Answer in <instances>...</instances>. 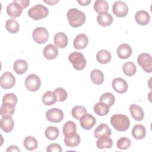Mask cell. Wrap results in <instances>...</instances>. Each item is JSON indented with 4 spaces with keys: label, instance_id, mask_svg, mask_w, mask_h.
<instances>
[{
    "label": "cell",
    "instance_id": "cell-1",
    "mask_svg": "<svg viewBox=\"0 0 152 152\" xmlns=\"http://www.w3.org/2000/svg\"><path fill=\"white\" fill-rule=\"evenodd\" d=\"M67 19L69 25L72 27H79L86 21L85 14L77 8H71L66 13Z\"/></svg>",
    "mask_w": 152,
    "mask_h": 152
},
{
    "label": "cell",
    "instance_id": "cell-2",
    "mask_svg": "<svg viewBox=\"0 0 152 152\" xmlns=\"http://www.w3.org/2000/svg\"><path fill=\"white\" fill-rule=\"evenodd\" d=\"M112 126L118 131H125L130 126L128 117L123 114H115L110 118Z\"/></svg>",
    "mask_w": 152,
    "mask_h": 152
},
{
    "label": "cell",
    "instance_id": "cell-3",
    "mask_svg": "<svg viewBox=\"0 0 152 152\" xmlns=\"http://www.w3.org/2000/svg\"><path fill=\"white\" fill-rule=\"evenodd\" d=\"M49 14L48 8L42 4H37L28 11V15L34 20H39L46 17Z\"/></svg>",
    "mask_w": 152,
    "mask_h": 152
},
{
    "label": "cell",
    "instance_id": "cell-4",
    "mask_svg": "<svg viewBox=\"0 0 152 152\" xmlns=\"http://www.w3.org/2000/svg\"><path fill=\"white\" fill-rule=\"evenodd\" d=\"M68 60L74 68L78 71L83 70L86 65V60L84 55L79 52H73L70 53L68 56Z\"/></svg>",
    "mask_w": 152,
    "mask_h": 152
},
{
    "label": "cell",
    "instance_id": "cell-5",
    "mask_svg": "<svg viewBox=\"0 0 152 152\" xmlns=\"http://www.w3.org/2000/svg\"><path fill=\"white\" fill-rule=\"evenodd\" d=\"M137 62L142 69L148 73L152 72V58L147 53H142L137 58Z\"/></svg>",
    "mask_w": 152,
    "mask_h": 152
},
{
    "label": "cell",
    "instance_id": "cell-6",
    "mask_svg": "<svg viewBox=\"0 0 152 152\" xmlns=\"http://www.w3.org/2000/svg\"><path fill=\"white\" fill-rule=\"evenodd\" d=\"M41 86V80L38 75L34 74L28 75L25 80V86L30 91L38 90Z\"/></svg>",
    "mask_w": 152,
    "mask_h": 152
},
{
    "label": "cell",
    "instance_id": "cell-7",
    "mask_svg": "<svg viewBox=\"0 0 152 152\" xmlns=\"http://www.w3.org/2000/svg\"><path fill=\"white\" fill-rule=\"evenodd\" d=\"M33 40L38 44H43L49 39V32L48 30L42 27H36L33 31Z\"/></svg>",
    "mask_w": 152,
    "mask_h": 152
},
{
    "label": "cell",
    "instance_id": "cell-8",
    "mask_svg": "<svg viewBox=\"0 0 152 152\" xmlns=\"http://www.w3.org/2000/svg\"><path fill=\"white\" fill-rule=\"evenodd\" d=\"M64 112L59 108L50 109L46 112V118L50 122L58 123L64 119Z\"/></svg>",
    "mask_w": 152,
    "mask_h": 152
},
{
    "label": "cell",
    "instance_id": "cell-9",
    "mask_svg": "<svg viewBox=\"0 0 152 152\" xmlns=\"http://www.w3.org/2000/svg\"><path fill=\"white\" fill-rule=\"evenodd\" d=\"M112 12L116 17H124L128 12V7L125 2L117 1L113 4Z\"/></svg>",
    "mask_w": 152,
    "mask_h": 152
},
{
    "label": "cell",
    "instance_id": "cell-10",
    "mask_svg": "<svg viewBox=\"0 0 152 152\" xmlns=\"http://www.w3.org/2000/svg\"><path fill=\"white\" fill-rule=\"evenodd\" d=\"M15 81V78L11 72H5L1 77V87L4 89L11 88L14 86Z\"/></svg>",
    "mask_w": 152,
    "mask_h": 152
},
{
    "label": "cell",
    "instance_id": "cell-11",
    "mask_svg": "<svg viewBox=\"0 0 152 152\" xmlns=\"http://www.w3.org/2000/svg\"><path fill=\"white\" fill-rule=\"evenodd\" d=\"M112 86L113 90L119 94L125 93L128 88L127 82L124 79L120 77L114 78L112 81Z\"/></svg>",
    "mask_w": 152,
    "mask_h": 152
},
{
    "label": "cell",
    "instance_id": "cell-12",
    "mask_svg": "<svg viewBox=\"0 0 152 152\" xmlns=\"http://www.w3.org/2000/svg\"><path fill=\"white\" fill-rule=\"evenodd\" d=\"M96 119L91 114L86 113L83 115L80 119L81 126L86 130L91 129L96 124Z\"/></svg>",
    "mask_w": 152,
    "mask_h": 152
},
{
    "label": "cell",
    "instance_id": "cell-13",
    "mask_svg": "<svg viewBox=\"0 0 152 152\" xmlns=\"http://www.w3.org/2000/svg\"><path fill=\"white\" fill-rule=\"evenodd\" d=\"M23 9V8L18 4L13 1L8 5L7 7V13L9 16L12 18H17L21 15Z\"/></svg>",
    "mask_w": 152,
    "mask_h": 152
},
{
    "label": "cell",
    "instance_id": "cell-14",
    "mask_svg": "<svg viewBox=\"0 0 152 152\" xmlns=\"http://www.w3.org/2000/svg\"><path fill=\"white\" fill-rule=\"evenodd\" d=\"M1 128L5 132L8 133L11 132L14 126V122L11 116H4L1 119Z\"/></svg>",
    "mask_w": 152,
    "mask_h": 152
},
{
    "label": "cell",
    "instance_id": "cell-15",
    "mask_svg": "<svg viewBox=\"0 0 152 152\" xmlns=\"http://www.w3.org/2000/svg\"><path fill=\"white\" fill-rule=\"evenodd\" d=\"M88 43V38L84 34H78L74 40L73 45L75 49L80 50L84 49Z\"/></svg>",
    "mask_w": 152,
    "mask_h": 152
},
{
    "label": "cell",
    "instance_id": "cell-16",
    "mask_svg": "<svg viewBox=\"0 0 152 152\" xmlns=\"http://www.w3.org/2000/svg\"><path fill=\"white\" fill-rule=\"evenodd\" d=\"M53 42L55 46L58 48H65L68 42L67 36L63 32H58L55 34L53 39Z\"/></svg>",
    "mask_w": 152,
    "mask_h": 152
},
{
    "label": "cell",
    "instance_id": "cell-17",
    "mask_svg": "<svg viewBox=\"0 0 152 152\" xmlns=\"http://www.w3.org/2000/svg\"><path fill=\"white\" fill-rule=\"evenodd\" d=\"M117 55L121 59H127L132 55V48L126 43L120 45L117 48Z\"/></svg>",
    "mask_w": 152,
    "mask_h": 152
},
{
    "label": "cell",
    "instance_id": "cell-18",
    "mask_svg": "<svg viewBox=\"0 0 152 152\" xmlns=\"http://www.w3.org/2000/svg\"><path fill=\"white\" fill-rule=\"evenodd\" d=\"M44 57L49 60L55 59L58 55V48L52 44L46 45L43 51Z\"/></svg>",
    "mask_w": 152,
    "mask_h": 152
},
{
    "label": "cell",
    "instance_id": "cell-19",
    "mask_svg": "<svg viewBox=\"0 0 152 152\" xmlns=\"http://www.w3.org/2000/svg\"><path fill=\"white\" fill-rule=\"evenodd\" d=\"M135 19L137 23L141 26H145L150 21V14L145 10H140L135 15Z\"/></svg>",
    "mask_w": 152,
    "mask_h": 152
},
{
    "label": "cell",
    "instance_id": "cell-20",
    "mask_svg": "<svg viewBox=\"0 0 152 152\" xmlns=\"http://www.w3.org/2000/svg\"><path fill=\"white\" fill-rule=\"evenodd\" d=\"M112 131L109 126L104 123L100 124L94 130V135L96 138H99L103 136H110Z\"/></svg>",
    "mask_w": 152,
    "mask_h": 152
},
{
    "label": "cell",
    "instance_id": "cell-21",
    "mask_svg": "<svg viewBox=\"0 0 152 152\" xmlns=\"http://www.w3.org/2000/svg\"><path fill=\"white\" fill-rule=\"evenodd\" d=\"M129 112L132 117L137 121H141L144 117V113L142 109L135 104H132L129 106Z\"/></svg>",
    "mask_w": 152,
    "mask_h": 152
},
{
    "label": "cell",
    "instance_id": "cell-22",
    "mask_svg": "<svg viewBox=\"0 0 152 152\" xmlns=\"http://www.w3.org/2000/svg\"><path fill=\"white\" fill-rule=\"evenodd\" d=\"M113 18L112 15L107 12L99 14L97 16V21L99 24L103 27L110 26L113 22Z\"/></svg>",
    "mask_w": 152,
    "mask_h": 152
},
{
    "label": "cell",
    "instance_id": "cell-23",
    "mask_svg": "<svg viewBox=\"0 0 152 152\" xmlns=\"http://www.w3.org/2000/svg\"><path fill=\"white\" fill-rule=\"evenodd\" d=\"M13 69L17 74L22 75L27 71L28 69V64L25 60L17 59L14 63Z\"/></svg>",
    "mask_w": 152,
    "mask_h": 152
},
{
    "label": "cell",
    "instance_id": "cell-24",
    "mask_svg": "<svg viewBox=\"0 0 152 152\" xmlns=\"http://www.w3.org/2000/svg\"><path fill=\"white\" fill-rule=\"evenodd\" d=\"M77 126L76 124L71 121H68L66 122L62 129V132L65 137H70L76 134Z\"/></svg>",
    "mask_w": 152,
    "mask_h": 152
},
{
    "label": "cell",
    "instance_id": "cell-25",
    "mask_svg": "<svg viewBox=\"0 0 152 152\" xmlns=\"http://www.w3.org/2000/svg\"><path fill=\"white\" fill-rule=\"evenodd\" d=\"M146 135V130L142 125L136 124L132 129V135L136 140H142Z\"/></svg>",
    "mask_w": 152,
    "mask_h": 152
},
{
    "label": "cell",
    "instance_id": "cell-26",
    "mask_svg": "<svg viewBox=\"0 0 152 152\" xmlns=\"http://www.w3.org/2000/svg\"><path fill=\"white\" fill-rule=\"evenodd\" d=\"M97 139L96 146L99 149L110 148L113 145V141L109 136H103Z\"/></svg>",
    "mask_w": 152,
    "mask_h": 152
},
{
    "label": "cell",
    "instance_id": "cell-27",
    "mask_svg": "<svg viewBox=\"0 0 152 152\" xmlns=\"http://www.w3.org/2000/svg\"><path fill=\"white\" fill-rule=\"evenodd\" d=\"M112 56L110 53L106 49H102L99 50L96 54L97 61L102 64H106L110 62Z\"/></svg>",
    "mask_w": 152,
    "mask_h": 152
},
{
    "label": "cell",
    "instance_id": "cell-28",
    "mask_svg": "<svg viewBox=\"0 0 152 152\" xmlns=\"http://www.w3.org/2000/svg\"><path fill=\"white\" fill-rule=\"evenodd\" d=\"M93 110L97 115L103 116L106 115L109 112L110 107L104 103L99 102L94 106Z\"/></svg>",
    "mask_w": 152,
    "mask_h": 152
},
{
    "label": "cell",
    "instance_id": "cell-29",
    "mask_svg": "<svg viewBox=\"0 0 152 152\" xmlns=\"http://www.w3.org/2000/svg\"><path fill=\"white\" fill-rule=\"evenodd\" d=\"M42 102L46 106H51L57 101L56 97L54 92L51 91H46L42 96Z\"/></svg>",
    "mask_w": 152,
    "mask_h": 152
},
{
    "label": "cell",
    "instance_id": "cell-30",
    "mask_svg": "<svg viewBox=\"0 0 152 152\" xmlns=\"http://www.w3.org/2000/svg\"><path fill=\"white\" fill-rule=\"evenodd\" d=\"M93 8L99 14L105 13L109 10V4L105 0H97L94 3Z\"/></svg>",
    "mask_w": 152,
    "mask_h": 152
},
{
    "label": "cell",
    "instance_id": "cell-31",
    "mask_svg": "<svg viewBox=\"0 0 152 152\" xmlns=\"http://www.w3.org/2000/svg\"><path fill=\"white\" fill-rule=\"evenodd\" d=\"M15 112V105L10 103H2L0 108V114L2 116H12Z\"/></svg>",
    "mask_w": 152,
    "mask_h": 152
},
{
    "label": "cell",
    "instance_id": "cell-32",
    "mask_svg": "<svg viewBox=\"0 0 152 152\" xmlns=\"http://www.w3.org/2000/svg\"><path fill=\"white\" fill-rule=\"evenodd\" d=\"M24 147L28 151L35 150L38 147V142L37 140L32 136L26 137L23 141Z\"/></svg>",
    "mask_w": 152,
    "mask_h": 152
},
{
    "label": "cell",
    "instance_id": "cell-33",
    "mask_svg": "<svg viewBox=\"0 0 152 152\" xmlns=\"http://www.w3.org/2000/svg\"><path fill=\"white\" fill-rule=\"evenodd\" d=\"M90 78L91 81L96 85L102 84L104 81V75L103 72L97 69L91 71Z\"/></svg>",
    "mask_w": 152,
    "mask_h": 152
},
{
    "label": "cell",
    "instance_id": "cell-34",
    "mask_svg": "<svg viewBox=\"0 0 152 152\" xmlns=\"http://www.w3.org/2000/svg\"><path fill=\"white\" fill-rule=\"evenodd\" d=\"M64 141L66 146L74 147L79 145L81 141V138L80 135L76 133L74 135L70 137H65Z\"/></svg>",
    "mask_w": 152,
    "mask_h": 152
},
{
    "label": "cell",
    "instance_id": "cell-35",
    "mask_svg": "<svg viewBox=\"0 0 152 152\" xmlns=\"http://www.w3.org/2000/svg\"><path fill=\"white\" fill-rule=\"evenodd\" d=\"M46 137L49 140H56L59 135V129L53 126H49L47 127L45 132Z\"/></svg>",
    "mask_w": 152,
    "mask_h": 152
},
{
    "label": "cell",
    "instance_id": "cell-36",
    "mask_svg": "<svg viewBox=\"0 0 152 152\" xmlns=\"http://www.w3.org/2000/svg\"><path fill=\"white\" fill-rule=\"evenodd\" d=\"M6 29L10 33H16L20 30V26L15 19H9L5 23Z\"/></svg>",
    "mask_w": 152,
    "mask_h": 152
},
{
    "label": "cell",
    "instance_id": "cell-37",
    "mask_svg": "<svg viewBox=\"0 0 152 152\" xmlns=\"http://www.w3.org/2000/svg\"><path fill=\"white\" fill-rule=\"evenodd\" d=\"M122 70L126 75L131 77L135 74L137 71V67L132 62L129 61L123 65Z\"/></svg>",
    "mask_w": 152,
    "mask_h": 152
},
{
    "label": "cell",
    "instance_id": "cell-38",
    "mask_svg": "<svg viewBox=\"0 0 152 152\" xmlns=\"http://www.w3.org/2000/svg\"><path fill=\"white\" fill-rule=\"evenodd\" d=\"M99 102L104 103L109 107L113 106L115 102V97L111 93H105L103 94L99 99Z\"/></svg>",
    "mask_w": 152,
    "mask_h": 152
},
{
    "label": "cell",
    "instance_id": "cell-39",
    "mask_svg": "<svg viewBox=\"0 0 152 152\" xmlns=\"http://www.w3.org/2000/svg\"><path fill=\"white\" fill-rule=\"evenodd\" d=\"M86 113L87 110L83 106H74L71 110V115L72 117L76 119H80V118Z\"/></svg>",
    "mask_w": 152,
    "mask_h": 152
},
{
    "label": "cell",
    "instance_id": "cell-40",
    "mask_svg": "<svg viewBox=\"0 0 152 152\" xmlns=\"http://www.w3.org/2000/svg\"><path fill=\"white\" fill-rule=\"evenodd\" d=\"M131 145V141L126 137H121L116 142V146L120 150H126Z\"/></svg>",
    "mask_w": 152,
    "mask_h": 152
},
{
    "label": "cell",
    "instance_id": "cell-41",
    "mask_svg": "<svg viewBox=\"0 0 152 152\" xmlns=\"http://www.w3.org/2000/svg\"><path fill=\"white\" fill-rule=\"evenodd\" d=\"M56 95V100L59 102L65 101L68 97V93L66 90L62 87H58L53 91Z\"/></svg>",
    "mask_w": 152,
    "mask_h": 152
},
{
    "label": "cell",
    "instance_id": "cell-42",
    "mask_svg": "<svg viewBox=\"0 0 152 152\" xmlns=\"http://www.w3.org/2000/svg\"><path fill=\"white\" fill-rule=\"evenodd\" d=\"M2 102V103H10L15 106L17 103V97L14 93H7L4 96Z\"/></svg>",
    "mask_w": 152,
    "mask_h": 152
},
{
    "label": "cell",
    "instance_id": "cell-43",
    "mask_svg": "<svg viewBox=\"0 0 152 152\" xmlns=\"http://www.w3.org/2000/svg\"><path fill=\"white\" fill-rule=\"evenodd\" d=\"M62 150L60 145L56 143L49 144L46 148V151L48 152H61Z\"/></svg>",
    "mask_w": 152,
    "mask_h": 152
},
{
    "label": "cell",
    "instance_id": "cell-44",
    "mask_svg": "<svg viewBox=\"0 0 152 152\" xmlns=\"http://www.w3.org/2000/svg\"><path fill=\"white\" fill-rule=\"evenodd\" d=\"M13 1L18 4L23 8H26L30 4L29 0H14Z\"/></svg>",
    "mask_w": 152,
    "mask_h": 152
},
{
    "label": "cell",
    "instance_id": "cell-45",
    "mask_svg": "<svg viewBox=\"0 0 152 152\" xmlns=\"http://www.w3.org/2000/svg\"><path fill=\"white\" fill-rule=\"evenodd\" d=\"M6 151L7 152H8V151H18V152H20V150L18 148V147L17 145H12L9 146L8 147V148L6 150Z\"/></svg>",
    "mask_w": 152,
    "mask_h": 152
},
{
    "label": "cell",
    "instance_id": "cell-46",
    "mask_svg": "<svg viewBox=\"0 0 152 152\" xmlns=\"http://www.w3.org/2000/svg\"><path fill=\"white\" fill-rule=\"evenodd\" d=\"M78 3H79L80 5L85 6L88 5L89 3L91 2V0H86V1H78Z\"/></svg>",
    "mask_w": 152,
    "mask_h": 152
},
{
    "label": "cell",
    "instance_id": "cell-47",
    "mask_svg": "<svg viewBox=\"0 0 152 152\" xmlns=\"http://www.w3.org/2000/svg\"><path fill=\"white\" fill-rule=\"evenodd\" d=\"M44 2L47 3V4H48L49 5H54L56 3H58L59 2V1H45Z\"/></svg>",
    "mask_w": 152,
    "mask_h": 152
}]
</instances>
